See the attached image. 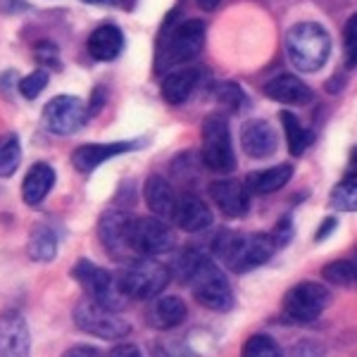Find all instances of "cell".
I'll list each match as a JSON object with an SVG mask.
<instances>
[{"mask_svg": "<svg viewBox=\"0 0 357 357\" xmlns=\"http://www.w3.org/2000/svg\"><path fill=\"white\" fill-rule=\"evenodd\" d=\"M200 82V69L198 67H183L165 77L162 82V98L169 105H183L188 98L193 96L195 86Z\"/></svg>", "mask_w": 357, "mask_h": 357, "instance_id": "7402d4cb", "label": "cell"}, {"mask_svg": "<svg viewBox=\"0 0 357 357\" xmlns=\"http://www.w3.org/2000/svg\"><path fill=\"white\" fill-rule=\"evenodd\" d=\"M217 100H220V105L224 107V110H229V112H241V110H245V107L250 105L245 91L241 89L238 84H234V82L220 84V89H217Z\"/></svg>", "mask_w": 357, "mask_h": 357, "instance_id": "f546056e", "label": "cell"}, {"mask_svg": "<svg viewBox=\"0 0 357 357\" xmlns=\"http://www.w3.org/2000/svg\"><path fill=\"white\" fill-rule=\"evenodd\" d=\"M286 53L301 72H319L331 55V36L317 22H301L286 33Z\"/></svg>", "mask_w": 357, "mask_h": 357, "instance_id": "7a4b0ae2", "label": "cell"}, {"mask_svg": "<svg viewBox=\"0 0 357 357\" xmlns=\"http://www.w3.org/2000/svg\"><path fill=\"white\" fill-rule=\"evenodd\" d=\"M129 243L134 255H165L174 248V231L158 217H131Z\"/></svg>", "mask_w": 357, "mask_h": 357, "instance_id": "9c48e42d", "label": "cell"}, {"mask_svg": "<svg viewBox=\"0 0 357 357\" xmlns=\"http://www.w3.org/2000/svg\"><path fill=\"white\" fill-rule=\"evenodd\" d=\"M89 112L82 98L77 96H55L48 105L43 107V124L50 134L72 136L86 124Z\"/></svg>", "mask_w": 357, "mask_h": 357, "instance_id": "8fae6325", "label": "cell"}, {"mask_svg": "<svg viewBox=\"0 0 357 357\" xmlns=\"http://www.w3.org/2000/svg\"><path fill=\"white\" fill-rule=\"evenodd\" d=\"M84 3H91V5H107V8H112V5H119L122 0H84Z\"/></svg>", "mask_w": 357, "mask_h": 357, "instance_id": "b9f144b4", "label": "cell"}, {"mask_svg": "<svg viewBox=\"0 0 357 357\" xmlns=\"http://www.w3.org/2000/svg\"><path fill=\"white\" fill-rule=\"evenodd\" d=\"M336 227H338V220H336V217H326V220L321 222V227L317 229L314 241H317V243H319V241L329 238V234H331V231H336Z\"/></svg>", "mask_w": 357, "mask_h": 357, "instance_id": "74e56055", "label": "cell"}, {"mask_svg": "<svg viewBox=\"0 0 357 357\" xmlns=\"http://www.w3.org/2000/svg\"><path fill=\"white\" fill-rule=\"evenodd\" d=\"M148 141L143 138H136V141H112V143H86V146H79L77 151L72 153V165L77 167L79 172L89 174V172L98 169L102 162L117 158V155L131 153L143 148Z\"/></svg>", "mask_w": 357, "mask_h": 357, "instance_id": "4fadbf2b", "label": "cell"}, {"mask_svg": "<svg viewBox=\"0 0 357 357\" xmlns=\"http://www.w3.org/2000/svg\"><path fill=\"white\" fill-rule=\"evenodd\" d=\"M331 303V293L326 286L317 284V281H303V284L293 286L284 298V312L293 321H314L317 317L324 312Z\"/></svg>", "mask_w": 357, "mask_h": 357, "instance_id": "30bf717a", "label": "cell"}, {"mask_svg": "<svg viewBox=\"0 0 357 357\" xmlns=\"http://www.w3.org/2000/svg\"><path fill=\"white\" fill-rule=\"evenodd\" d=\"M269 238H272L274 248L279 250V248H286L293 241V220L291 217H281L279 222H276L274 231L269 234Z\"/></svg>", "mask_w": 357, "mask_h": 357, "instance_id": "836d02e7", "label": "cell"}, {"mask_svg": "<svg viewBox=\"0 0 357 357\" xmlns=\"http://www.w3.org/2000/svg\"><path fill=\"white\" fill-rule=\"evenodd\" d=\"M329 205L333 210L341 212H353L357 207V178L355 176H345L341 183L331 191Z\"/></svg>", "mask_w": 357, "mask_h": 357, "instance_id": "f1b7e54d", "label": "cell"}, {"mask_svg": "<svg viewBox=\"0 0 357 357\" xmlns=\"http://www.w3.org/2000/svg\"><path fill=\"white\" fill-rule=\"evenodd\" d=\"M274 243L269 234H238V231H220L212 241V255L231 272L245 274L262 267L272 260Z\"/></svg>", "mask_w": 357, "mask_h": 357, "instance_id": "6da1fadb", "label": "cell"}, {"mask_svg": "<svg viewBox=\"0 0 357 357\" xmlns=\"http://www.w3.org/2000/svg\"><path fill=\"white\" fill-rule=\"evenodd\" d=\"M0 10L3 13H24L26 3L24 0H0Z\"/></svg>", "mask_w": 357, "mask_h": 357, "instance_id": "ab89813d", "label": "cell"}, {"mask_svg": "<svg viewBox=\"0 0 357 357\" xmlns=\"http://www.w3.org/2000/svg\"><path fill=\"white\" fill-rule=\"evenodd\" d=\"M17 86H20V93L24 96L26 100H33V98L41 96L45 91V86H48V72H45V69H33V72L26 74Z\"/></svg>", "mask_w": 357, "mask_h": 357, "instance_id": "1f68e13d", "label": "cell"}, {"mask_svg": "<svg viewBox=\"0 0 357 357\" xmlns=\"http://www.w3.org/2000/svg\"><path fill=\"white\" fill-rule=\"evenodd\" d=\"M220 3H222V0H198V5L203 10H207V13H212V10L220 8Z\"/></svg>", "mask_w": 357, "mask_h": 357, "instance_id": "60d3db41", "label": "cell"}, {"mask_svg": "<svg viewBox=\"0 0 357 357\" xmlns=\"http://www.w3.org/2000/svg\"><path fill=\"white\" fill-rule=\"evenodd\" d=\"M129 229L131 215L122 210H107L98 222V238L114 260H134L136 257L129 243Z\"/></svg>", "mask_w": 357, "mask_h": 357, "instance_id": "7c38bea8", "label": "cell"}, {"mask_svg": "<svg viewBox=\"0 0 357 357\" xmlns=\"http://www.w3.org/2000/svg\"><path fill=\"white\" fill-rule=\"evenodd\" d=\"M124 48V33L117 24H100L86 41V50L98 62L117 60Z\"/></svg>", "mask_w": 357, "mask_h": 357, "instance_id": "d6986e66", "label": "cell"}, {"mask_svg": "<svg viewBox=\"0 0 357 357\" xmlns=\"http://www.w3.org/2000/svg\"><path fill=\"white\" fill-rule=\"evenodd\" d=\"M243 357H284V350L269 333H255L245 341Z\"/></svg>", "mask_w": 357, "mask_h": 357, "instance_id": "83f0119b", "label": "cell"}, {"mask_svg": "<svg viewBox=\"0 0 357 357\" xmlns=\"http://www.w3.org/2000/svg\"><path fill=\"white\" fill-rule=\"evenodd\" d=\"M188 286L193 289V296L203 307L212 312H229L234 307V291L227 274L217 267V262L210 255H205L195 272L188 279Z\"/></svg>", "mask_w": 357, "mask_h": 357, "instance_id": "3957f363", "label": "cell"}, {"mask_svg": "<svg viewBox=\"0 0 357 357\" xmlns=\"http://www.w3.org/2000/svg\"><path fill=\"white\" fill-rule=\"evenodd\" d=\"M279 119H281V126H284V131H286L289 153L293 155V158H301V155L307 151L310 146H312L314 134L310 129H305V126L301 124V119H298L293 112L284 110V112L279 114Z\"/></svg>", "mask_w": 357, "mask_h": 357, "instance_id": "d4e9b609", "label": "cell"}, {"mask_svg": "<svg viewBox=\"0 0 357 357\" xmlns=\"http://www.w3.org/2000/svg\"><path fill=\"white\" fill-rule=\"evenodd\" d=\"M241 148H243L248 158H272L276 148H279V134L267 119H250L241 129Z\"/></svg>", "mask_w": 357, "mask_h": 357, "instance_id": "2e32d148", "label": "cell"}, {"mask_svg": "<svg viewBox=\"0 0 357 357\" xmlns=\"http://www.w3.org/2000/svg\"><path fill=\"white\" fill-rule=\"evenodd\" d=\"M72 274H74V279L82 284V289L89 293L91 301L102 305V307H107V310H112V312H119V310L126 305V301H129V298L119 291L117 276L112 272H107V269L98 267L96 262L79 260L74 264Z\"/></svg>", "mask_w": 357, "mask_h": 357, "instance_id": "8992f818", "label": "cell"}, {"mask_svg": "<svg viewBox=\"0 0 357 357\" xmlns=\"http://www.w3.org/2000/svg\"><path fill=\"white\" fill-rule=\"evenodd\" d=\"M186 303L176 296H158L151 310V321L158 329H176L186 321Z\"/></svg>", "mask_w": 357, "mask_h": 357, "instance_id": "cb8c5ba5", "label": "cell"}, {"mask_svg": "<svg viewBox=\"0 0 357 357\" xmlns=\"http://www.w3.org/2000/svg\"><path fill=\"white\" fill-rule=\"evenodd\" d=\"M53 186H55V169L48 162H36V165H31V169H29L24 176L22 198H24L26 205L36 207L48 198Z\"/></svg>", "mask_w": 357, "mask_h": 357, "instance_id": "ffe728a7", "label": "cell"}, {"mask_svg": "<svg viewBox=\"0 0 357 357\" xmlns=\"http://www.w3.org/2000/svg\"><path fill=\"white\" fill-rule=\"evenodd\" d=\"M178 195L169 181L165 176H151L146 181V203L151 207L153 215H158V220H174Z\"/></svg>", "mask_w": 357, "mask_h": 357, "instance_id": "44dd1931", "label": "cell"}, {"mask_svg": "<svg viewBox=\"0 0 357 357\" xmlns=\"http://www.w3.org/2000/svg\"><path fill=\"white\" fill-rule=\"evenodd\" d=\"M57 255V236L50 227L38 224L31 231V241H29V257L36 262H50Z\"/></svg>", "mask_w": 357, "mask_h": 357, "instance_id": "484cf974", "label": "cell"}, {"mask_svg": "<svg viewBox=\"0 0 357 357\" xmlns=\"http://www.w3.org/2000/svg\"><path fill=\"white\" fill-rule=\"evenodd\" d=\"M207 29L200 20H188L176 26L167 24V36L160 48V69L162 67H176L186 65L203 53Z\"/></svg>", "mask_w": 357, "mask_h": 357, "instance_id": "5b68a950", "label": "cell"}, {"mask_svg": "<svg viewBox=\"0 0 357 357\" xmlns=\"http://www.w3.org/2000/svg\"><path fill=\"white\" fill-rule=\"evenodd\" d=\"M102 105H105V91L102 89H96L93 91V98H91L89 107H86V112H89V117H93V114H98L102 110Z\"/></svg>", "mask_w": 357, "mask_h": 357, "instance_id": "f35d334b", "label": "cell"}, {"mask_svg": "<svg viewBox=\"0 0 357 357\" xmlns=\"http://www.w3.org/2000/svg\"><path fill=\"white\" fill-rule=\"evenodd\" d=\"M62 357H105V355L98 348H93V345H74Z\"/></svg>", "mask_w": 357, "mask_h": 357, "instance_id": "8d00e7d4", "label": "cell"}, {"mask_svg": "<svg viewBox=\"0 0 357 357\" xmlns=\"http://www.w3.org/2000/svg\"><path fill=\"white\" fill-rule=\"evenodd\" d=\"M345 62L348 67H355L357 65V17H350L348 24H345Z\"/></svg>", "mask_w": 357, "mask_h": 357, "instance_id": "d6a6232c", "label": "cell"}, {"mask_svg": "<svg viewBox=\"0 0 357 357\" xmlns=\"http://www.w3.org/2000/svg\"><path fill=\"white\" fill-rule=\"evenodd\" d=\"M74 324L91 336L102 338V341H119L131 333V324L124 317L93 303L91 298H86L74 307Z\"/></svg>", "mask_w": 357, "mask_h": 357, "instance_id": "ba28073f", "label": "cell"}, {"mask_svg": "<svg viewBox=\"0 0 357 357\" xmlns=\"http://www.w3.org/2000/svg\"><path fill=\"white\" fill-rule=\"evenodd\" d=\"M207 193L217 205V210L229 220H241L250 212V193H248L245 183L234 181V178H220V181L210 183Z\"/></svg>", "mask_w": 357, "mask_h": 357, "instance_id": "9a60e30c", "label": "cell"}, {"mask_svg": "<svg viewBox=\"0 0 357 357\" xmlns=\"http://www.w3.org/2000/svg\"><path fill=\"white\" fill-rule=\"evenodd\" d=\"M117 276V286L126 298L134 301H153V298L162 296L165 289L169 286V269L165 264L155 260H131L124 272L114 274Z\"/></svg>", "mask_w": 357, "mask_h": 357, "instance_id": "277c9868", "label": "cell"}, {"mask_svg": "<svg viewBox=\"0 0 357 357\" xmlns=\"http://www.w3.org/2000/svg\"><path fill=\"white\" fill-rule=\"evenodd\" d=\"M22 162V146L15 134L0 138V176H13Z\"/></svg>", "mask_w": 357, "mask_h": 357, "instance_id": "4316f807", "label": "cell"}, {"mask_svg": "<svg viewBox=\"0 0 357 357\" xmlns=\"http://www.w3.org/2000/svg\"><path fill=\"white\" fill-rule=\"evenodd\" d=\"M293 176V167L291 165H276L269 167V169H260V172H250L245 176V188L248 193H274L279 188H284L286 183L291 181Z\"/></svg>", "mask_w": 357, "mask_h": 357, "instance_id": "603a6c76", "label": "cell"}, {"mask_svg": "<svg viewBox=\"0 0 357 357\" xmlns=\"http://www.w3.org/2000/svg\"><path fill=\"white\" fill-rule=\"evenodd\" d=\"M31 355V333L24 314L5 310L0 314V357H29Z\"/></svg>", "mask_w": 357, "mask_h": 357, "instance_id": "5bb4252c", "label": "cell"}, {"mask_svg": "<svg viewBox=\"0 0 357 357\" xmlns=\"http://www.w3.org/2000/svg\"><path fill=\"white\" fill-rule=\"evenodd\" d=\"M291 355L293 357H324V348H321V343L312 341V338H303V341H298L293 345Z\"/></svg>", "mask_w": 357, "mask_h": 357, "instance_id": "e575fe53", "label": "cell"}, {"mask_svg": "<svg viewBox=\"0 0 357 357\" xmlns=\"http://www.w3.org/2000/svg\"><path fill=\"white\" fill-rule=\"evenodd\" d=\"M174 222L178 229H183L186 234H198L212 227L215 217L212 210L205 205L203 198H198L195 193H183L176 200V210H174Z\"/></svg>", "mask_w": 357, "mask_h": 357, "instance_id": "e0dca14e", "label": "cell"}, {"mask_svg": "<svg viewBox=\"0 0 357 357\" xmlns=\"http://www.w3.org/2000/svg\"><path fill=\"white\" fill-rule=\"evenodd\" d=\"M321 276L333 286H353L357 279V267L353 260H336L321 269Z\"/></svg>", "mask_w": 357, "mask_h": 357, "instance_id": "4dcf8cb0", "label": "cell"}, {"mask_svg": "<svg viewBox=\"0 0 357 357\" xmlns=\"http://www.w3.org/2000/svg\"><path fill=\"white\" fill-rule=\"evenodd\" d=\"M203 165L217 174H229L236 167V153L229 122L222 114H212L203 124Z\"/></svg>", "mask_w": 357, "mask_h": 357, "instance_id": "52a82bcc", "label": "cell"}, {"mask_svg": "<svg viewBox=\"0 0 357 357\" xmlns=\"http://www.w3.org/2000/svg\"><path fill=\"white\" fill-rule=\"evenodd\" d=\"M264 96L272 98L276 102H284V105H310L312 102V89L307 84L301 82L293 74H281V77L272 79V82L264 84Z\"/></svg>", "mask_w": 357, "mask_h": 357, "instance_id": "ac0fdd59", "label": "cell"}, {"mask_svg": "<svg viewBox=\"0 0 357 357\" xmlns=\"http://www.w3.org/2000/svg\"><path fill=\"white\" fill-rule=\"evenodd\" d=\"M124 3H126V8H129V10H131V8H134V5L138 3V0H124Z\"/></svg>", "mask_w": 357, "mask_h": 357, "instance_id": "7bdbcfd3", "label": "cell"}, {"mask_svg": "<svg viewBox=\"0 0 357 357\" xmlns=\"http://www.w3.org/2000/svg\"><path fill=\"white\" fill-rule=\"evenodd\" d=\"M107 357H143V353L134 343H122V345H114Z\"/></svg>", "mask_w": 357, "mask_h": 357, "instance_id": "d590c367", "label": "cell"}]
</instances>
